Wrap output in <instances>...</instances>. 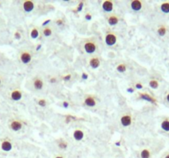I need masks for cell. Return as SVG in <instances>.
<instances>
[{
	"instance_id": "31",
	"label": "cell",
	"mask_w": 169,
	"mask_h": 158,
	"mask_svg": "<svg viewBox=\"0 0 169 158\" xmlns=\"http://www.w3.org/2000/svg\"><path fill=\"white\" fill-rule=\"evenodd\" d=\"M2 77H1V76H0V86H1V84H2Z\"/></svg>"
},
{
	"instance_id": "25",
	"label": "cell",
	"mask_w": 169,
	"mask_h": 158,
	"mask_svg": "<svg viewBox=\"0 0 169 158\" xmlns=\"http://www.w3.org/2000/svg\"><path fill=\"white\" fill-rule=\"evenodd\" d=\"M59 147H60V148H66L67 147V143L66 142H60V143H59Z\"/></svg>"
},
{
	"instance_id": "10",
	"label": "cell",
	"mask_w": 169,
	"mask_h": 158,
	"mask_svg": "<svg viewBox=\"0 0 169 158\" xmlns=\"http://www.w3.org/2000/svg\"><path fill=\"white\" fill-rule=\"evenodd\" d=\"M89 64H90V66L92 67L93 69H98V67L100 66V64H101L100 59L97 56L92 57V58L89 59Z\"/></svg>"
},
{
	"instance_id": "26",
	"label": "cell",
	"mask_w": 169,
	"mask_h": 158,
	"mask_svg": "<svg viewBox=\"0 0 169 158\" xmlns=\"http://www.w3.org/2000/svg\"><path fill=\"white\" fill-rule=\"evenodd\" d=\"M14 36H15V38L17 39V40H19L20 38H21V33H20V32H18V31H17V32H15Z\"/></svg>"
},
{
	"instance_id": "1",
	"label": "cell",
	"mask_w": 169,
	"mask_h": 158,
	"mask_svg": "<svg viewBox=\"0 0 169 158\" xmlns=\"http://www.w3.org/2000/svg\"><path fill=\"white\" fill-rule=\"evenodd\" d=\"M84 49L87 54H92L96 52V50L98 49V45L95 40H86L84 44Z\"/></svg>"
},
{
	"instance_id": "2",
	"label": "cell",
	"mask_w": 169,
	"mask_h": 158,
	"mask_svg": "<svg viewBox=\"0 0 169 158\" xmlns=\"http://www.w3.org/2000/svg\"><path fill=\"white\" fill-rule=\"evenodd\" d=\"M105 42L107 46H113L117 42V35L113 31H109L106 34Z\"/></svg>"
},
{
	"instance_id": "18",
	"label": "cell",
	"mask_w": 169,
	"mask_h": 158,
	"mask_svg": "<svg viewBox=\"0 0 169 158\" xmlns=\"http://www.w3.org/2000/svg\"><path fill=\"white\" fill-rule=\"evenodd\" d=\"M160 9L163 13L165 14H168L169 13V2H162L161 6H160Z\"/></svg>"
},
{
	"instance_id": "17",
	"label": "cell",
	"mask_w": 169,
	"mask_h": 158,
	"mask_svg": "<svg viewBox=\"0 0 169 158\" xmlns=\"http://www.w3.org/2000/svg\"><path fill=\"white\" fill-rule=\"evenodd\" d=\"M167 26H164V25H162V26H160L158 28V34L159 36H164L166 34H167Z\"/></svg>"
},
{
	"instance_id": "3",
	"label": "cell",
	"mask_w": 169,
	"mask_h": 158,
	"mask_svg": "<svg viewBox=\"0 0 169 158\" xmlns=\"http://www.w3.org/2000/svg\"><path fill=\"white\" fill-rule=\"evenodd\" d=\"M20 61L24 64H28L32 59V54L28 50H23L19 54Z\"/></svg>"
},
{
	"instance_id": "28",
	"label": "cell",
	"mask_w": 169,
	"mask_h": 158,
	"mask_svg": "<svg viewBox=\"0 0 169 158\" xmlns=\"http://www.w3.org/2000/svg\"><path fill=\"white\" fill-rule=\"evenodd\" d=\"M136 88H139V89H140V88H142L143 87H142V85H141V84H136Z\"/></svg>"
},
{
	"instance_id": "19",
	"label": "cell",
	"mask_w": 169,
	"mask_h": 158,
	"mask_svg": "<svg viewBox=\"0 0 169 158\" xmlns=\"http://www.w3.org/2000/svg\"><path fill=\"white\" fill-rule=\"evenodd\" d=\"M39 31L38 29H37V27H36V26H34V27H32L31 30V39H33V40H36V39H37V38L39 37Z\"/></svg>"
},
{
	"instance_id": "5",
	"label": "cell",
	"mask_w": 169,
	"mask_h": 158,
	"mask_svg": "<svg viewBox=\"0 0 169 158\" xmlns=\"http://www.w3.org/2000/svg\"><path fill=\"white\" fill-rule=\"evenodd\" d=\"M9 127L12 131L18 132V131H20L22 129L23 124H22V122L21 120H13L11 121Z\"/></svg>"
},
{
	"instance_id": "15",
	"label": "cell",
	"mask_w": 169,
	"mask_h": 158,
	"mask_svg": "<svg viewBox=\"0 0 169 158\" xmlns=\"http://www.w3.org/2000/svg\"><path fill=\"white\" fill-rule=\"evenodd\" d=\"M73 137L76 141H81L84 139V133L81 129H76L73 133Z\"/></svg>"
},
{
	"instance_id": "30",
	"label": "cell",
	"mask_w": 169,
	"mask_h": 158,
	"mask_svg": "<svg viewBox=\"0 0 169 158\" xmlns=\"http://www.w3.org/2000/svg\"><path fill=\"white\" fill-rule=\"evenodd\" d=\"M163 158H169V152H168V153L166 154V155H165L164 157H163Z\"/></svg>"
},
{
	"instance_id": "20",
	"label": "cell",
	"mask_w": 169,
	"mask_h": 158,
	"mask_svg": "<svg viewBox=\"0 0 169 158\" xmlns=\"http://www.w3.org/2000/svg\"><path fill=\"white\" fill-rule=\"evenodd\" d=\"M161 128L165 132H169V120L166 119L161 123Z\"/></svg>"
},
{
	"instance_id": "23",
	"label": "cell",
	"mask_w": 169,
	"mask_h": 158,
	"mask_svg": "<svg viewBox=\"0 0 169 158\" xmlns=\"http://www.w3.org/2000/svg\"><path fill=\"white\" fill-rule=\"evenodd\" d=\"M116 70L121 73H125V72L126 71V64H119V65H117Z\"/></svg>"
},
{
	"instance_id": "7",
	"label": "cell",
	"mask_w": 169,
	"mask_h": 158,
	"mask_svg": "<svg viewBox=\"0 0 169 158\" xmlns=\"http://www.w3.org/2000/svg\"><path fill=\"white\" fill-rule=\"evenodd\" d=\"M10 97H11V99H12V101H14V102H18V101H20V100L21 99V97H22V92H21V90L15 89L11 92Z\"/></svg>"
},
{
	"instance_id": "16",
	"label": "cell",
	"mask_w": 169,
	"mask_h": 158,
	"mask_svg": "<svg viewBox=\"0 0 169 158\" xmlns=\"http://www.w3.org/2000/svg\"><path fill=\"white\" fill-rule=\"evenodd\" d=\"M152 156V152L148 148L142 149L139 152V156L140 158H150Z\"/></svg>"
},
{
	"instance_id": "21",
	"label": "cell",
	"mask_w": 169,
	"mask_h": 158,
	"mask_svg": "<svg viewBox=\"0 0 169 158\" xmlns=\"http://www.w3.org/2000/svg\"><path fill=\"white\" fill-rule=\"evenodd\" d=\"M43 35L48 37L52 35V29L50 28V26H45V28L43 29Z\"/></svg>"
},
{
	"instance_id": "9",
	"label": "cell",
	"mask_w": 169,
	"mask_h": 158,
	"mask_svg": "<svg viewBox=\"0 0 169 158\" xmlns=\"http://www.w3.org/2000/svg\"><path fill=\"white\" fill-rule=\"evenodd\" d=\"M23 7L24 11L26 12H31V11H33L34 7H35V3L32 1H25L23 2Z\"/></svg>"
},
{
	"instance_id": "27",
	"label": "cell",
	"mask_w": 169,
	"mask_h": 158,
	"mask_svg": "<svg viewBox=\"0 0 169 158\" xmlns=\"http://www.w3.org/2000/svg\"><path fill=\"white\" fill-rule=\"evenodd\" d=\"M54 158H65V156H63V155H60V154H59V155H57V156H55Z\"/></svg>"
},
{
	"instance_id": "22",
	"label": "cell",
	"mask_w": 169,
	"mask_h": 158,
	"mask_svg": "<svg viewBox=\"0 0 169 158\" xmlns=\"http://www.w3.org/2000/svg\"><path fill=\"white\" fill-rule=\"evenodd\" d=\"M149 87L153 89H157L158 88V86H159V83L158 82V80L156 79H152V80L149 81Z\"/></svg>"
},
{
	"instance_id": "6",
	"label": "cell",
	"mask_w": 169,
	"mask_h": 158,
	"mask_svg": "<svg viewBox=\"0 0 169 158\" xmlns=\"http://www.w3.org/2000/svg\"><path fill=\"white\" fill-rule=\"evenodd\" d=\"M121 124H122V126L124 127H129L130 126L131 124H132V116L130 114H126V115H124L121 118Z\"/></svg>"
},
{
	"instance_id": "12",
	"label": "cell",
	"mask_w": 169,
	"mask_h": 158,
	"mask_svg": "<svg viewBox=\"0 0 169 158\" xmlns=\"http://www.w3.org/2000/svg\"><path fill=\"white\" fill-rule=\"evenodd\" d=\"M120 19L118 16L116 14H111L107 18V22L110 26H116L119 22Z\"/></svg>"
},
{
	"instance_id": "8",
	"label": "cell",
	"mask_w": 169,
	"mask_h": 158,
	"mask_svg": "<svg viewBox=\"0 0 169 158\" xmlns=\"http://www.w3.org/2000/svg\"><path fill=\"white\" fill-rule=\"evenodd\" d=\"M84 105L88 107H94L97 105L95 98L92 96H87L84 99Z\"/></svg>"
},
{
	"instance_id": "29",
	"label": "cell",
	"mask_w": 169,
	"mask_h": 158,
	"mask_svg": "<svg viewBox=\"0 0 169 158\" xmlns=\"http://www.w3.org/2000/svg\"><path fill=\"white\" fill-rule=\"evenodd\" d=\"M166 99H167V102L169 103V92L167 94V97H166Z\"/></svg>"
},
{
	"instance_id": "4",
	"label": "cell",
	"mask_w": 169,
	"mask_h": 158,
	"mask_svg": "<svg viewBox=\"0 0 169 158\" xmlns=\"http://www.w3.org/2000/svg\"><path fill=\"white\" fill-rule=\"evenodd\" d=\"M0 147H1V150L2 151H5V152H9L12 150V142L10 141L9 139H3L1 142V144H0Z\"/></svg>"
},
{
	"instance_id": "11",
	"label": "cell",
	"mask_w": 169,
	"mask_h": 158,
	"mask_svg": "<svg viewBox=\"0 0 169 158\" xmlns=\"http://www.w3.org/2000/svg\"><path fill=\"white\" fill-rule=\"evenodd\" d=\"M113 7H114V4H113V2H112V1L107 0V1H104L103 2V8L105 12H112Z\"/></svg>"
},
{
	"instance_id": "13",
	"label": "cell",
	"mask_w": 169,
	"mask_h": 158,
	"mask_svg": "<svg viewBox=\"0 0 169 158\" xmlns=\"http://www.w3.org/2000/svg\"><path fill=\"white\" fill-rule=\"evenodd\" d=\"M142 2L141 1H139V0H134L130 2V7L131 9L135 11V12H137V11H139L142 8Z\"/></svg>"
},
{
	"instance_id": "14",
	"label": "cell",
	"mask_w": 169,
	"mask_h": 158,
	"mask_svg": "<svg viewBox=\"0 0 169 158\" xmlns=\"http://www.w3.org/2000/svg\"><path fill=\"white\" fill-rule=\"evenodd\" d=\"M33 87L36 90H41L44 88V82L41 78H36L33 80Z\"/></svg>"
},
{
	"instance_id": "24",
	"label": "cell",
	"mask_w": 169,
	"mask_h": 158,
	"mask_svg": "<svg viewBox=\"0 0 169 158\" xmlns=\"http://www.w3.org/2000/svg\"><path fill=\"white\" fill-rule=\"evenodd\" d=\"M38 105L41 107H45V105H46V102H45V100L44 99H41L38 101Z\"/></svg>"
}]
</instances>
